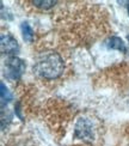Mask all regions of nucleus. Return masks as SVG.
Instances as JSON below:
<instances>
[{"label": "nucleus", "instance_id": "obj_1", "mask_svg": "<svg viewBox=\"0 0 129 146\" xmlns=\"http://www.w3.org/2000/svg\"><path fill=\"white\" fill-rule=\"evenodd\" d=\"M58 24L60 30L71 41L78 42L95 41L104 31L103 10L96 5L84 3H69L58 12Z\"/></svg>", "mask_w": 129, "mask_h": 146}, {"label": "nucleus", "instance_id": "obj_2", "mask_svg": "<svg viewBox=\"0 0 129 146\" xmlns=\"http://www.w3.org/2000/svg\"><path fill=\"white\" fill-rule=\"evenodd\" d=\"M32 70L41 82L53 84L62 82L66 78L68 64L60 49L44 43L35 54Z\"/></svg>", "mask_w": 129, "mask_h": 146}, {"label": "nucleus", "instance_id": "obj_3", "mask_svg": "<svg viewBox=\"0 0 129 146\" xmlns=\"http://www.w3.org/2000/svg\"><path fill=\"white\" fill-rule=\"evenodd\" d=\"M6 72H7V77L17 80L22 77V74L25 72V64L23 60H21L17 56H10L6 60Z\"/></svg>", "mask_w": 129, "mask_h": 146}, {"label": "nucleus", "instance_id": "obj_4", "mask_svg": "<svg viewBox=\"0 0 129 146\" xmlns=\"http://www.w3.org/2000/svg\"><path fill=\"white\" fill-rule=\"evenodd\" d=\"M17 40L11 34H3L1 35V52L3 54H15L18 52Z\"/></svg>", "mask_w": 129, "mask_h": 146}, {"label": "nucleus", "instance_id": "obj_5", "mask_svg": "<svg viewBox=\"0 0 129 146\" xmlns=\"http://www.w3.org/2000/svg\"><path fill=\"white\" fill-rule=\"evenodd\" d=\"M75 137L79 139H92V126L86 120H80L75 127Z\"/></svg>", "mask_w": 129, "mask_h": 146}, {"label": "nucleus", "instance_id": "obj_6", "mask_svg": "<svg viewBox=\"0 0 129 146\" xmlns=\"http://www.w3.org/2000/svg\"><path fill=\"white\" fill-rule=\"evenodd\" d=\"M108 47L111 48V49H117V50H120L122 53H126L127 52V48H126L124 42L122 41L120 37H115V36H112V37L109 38Z\"/></svg>", "mask_w": 129, "mask_h": 146}, {"label": "nucleus", "instance_id": "obj_7", "mask_svg": "<svg viewBox=\"0 0 129 146\" xmlns=\"http://www.w3.org/2000/svg\"><path fill=\"white\" fill-rule=\"evenodd\" d=\"M22 31H23V36H24V40L25 41H28V42H32L34 41V37H35L34 30L30 28V25L28 23H23Z\"/></svg>", "mask_w": 129, "mask_h": 146}, {"label": "nucleus", "instance_id": "obj_8", "mask_svg": "<svg viewBox=\"0 0 129 146\" xmlns=\"http://www.w3.org/2000/svg\"><path fill=\"white\" fill-rule=\"evenodd\" d=\"M30 4H32V6L42 10H49V9H53L56 5V1H31Z\"/></svg>", "mask_w": 129, "mask_h": 146}, {"label": "nucleus", "instance_id": "obj_9", "mask_svg": "<svg viewBox=\"0 0 129 146\" xmlns=\"http://www.w3.org/2000/svg\"><path fill=\"white\" fill-rule=\"evenodd\" d=\"M128 11H129V5H128Z\"/></svg>", "mask_w": 129, "mask_h": 146}]
</instances>
